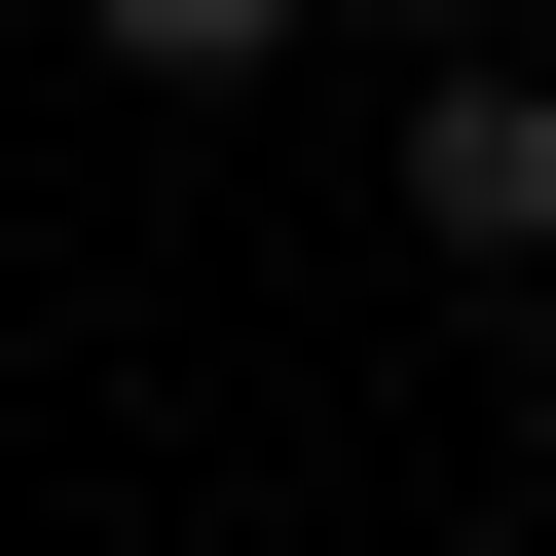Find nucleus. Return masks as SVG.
Returning <instances> with one entry per match:
<instances>
[{"label":"nucleus","instance_id":"1","mask_svg":"<svg viewBox=\"0 0 556 556\" xmlns=\"http://www.w3.org/2000/svg\"><path fill=\"white\" fill-rule=\"evenodd\" d=\"M408 223H445V260H556V75H519V38L408 75Z\"/></svg>","mask_w":556,"mask_h":556},{"label":"nucleus","instance_id":"2","mask_svg":"<svg viewBox=\"0 0 556 556\" xmlns=\"http://www.w3.org/2000/svg\"><path fill=\"white\" fill-rule=\"evenodd\" d=\"M75 38H112V75H260L298 0H75Z\"/></svg>","mask_w":556,"mask_h":556},{"label":"nucleus","instance_id":"3","mask_svg":"<svg viewBox=\"0 0 556 556\" xmlns=\"http://www.w3.org/2000/svg\"><path fill=\"white\" fill-rule=\"evenodd\" d=\"M408 38H445V0H408Z\"/></svg>","mask_w":556,"mask_h":556}]
</instances>
